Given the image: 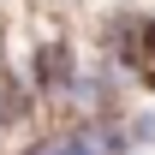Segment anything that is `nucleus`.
<instances>
[{
  "label": "nucleus",
  "instance_id": "f257e3e1",
  "mask_svg": "<svg viewBox=\"0 0 155 155\" xmlns=\"http://www.w3.org/2000/svg\"><path fill=\"white\" fill-rule=\"evenodd\" d=\"M125 143H131V155L155 149V101H131L125 107Z\"/></svg>",
  "mask_w": 155,
  "mask_h": 155
},
{
  "label": "nucleus",
  "instance_id": "f03ea898",
  "mask_svg": "<svg viewBox=\"0 0 155 155\" xmlns=\"http://www.w3.org/2000/svg\"><path fill=\"white\" fill-rule=\"evenodd\" d=\"M0 60H6V18H0Z\"/></svg>",
  "mask_w": 155,
  "mask_h": 155
}]
</instances>
